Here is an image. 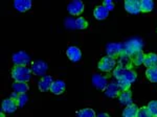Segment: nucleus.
Here are the masks:
<instances>
[{
	"instance_id": "f257e3e1",
	"label": "nucleus",
	"mask_w": 157,
	"mask_h": 117,
	"mask_svg": "<svg viewBox=\"0 0 157 117\" xmlns=\"http://www.w3.org/2000/svg\"><path fill=\"white\" fill-rule=\"evenodd\" d=\"M32 76V70L26 66H15L12 70V77L15 82H24L27 83Z\"/></svg>"
},
{
	"instance_id": "f03ea898",
	"label": "nucleus",
	"mask_w": 157,
	"mask_h": 117,
	"mask_svg": "<svg viewBox=\"0 0 157 117\" xmlns=\"http://www.w3.org/2000/svg\"><path fill=\"white\" fill-rule=\"evenodd\" d=\"M143 49V41L138 38L128 40L125 44H123V52L127 53L129 55H132L135 52L140 51Z\"/></svg>"
},
{
	"instance_id": "7ed1b4c3",
	"label": "nucleus",
	"mask_w": 157,
	"mask_h": 117,
	"mask_svg": "<svg viewBox=\"0 0 157 117\" xmlns=\"http://www.w3.org/2000/svg\"><path fill=\"white\" fill-rule=\"evenodd\" d=\"M113 76L118 80V78H124V80H127L128 82H130L131 84L134 83L136 81L137 74L136 72L132 69H123L121 67H115L113 70Z\"/></svg>"
},
{
	"instance_id": "20e7f679",
	"label": "nucleus",
	"mask_w": 157,
	"mask_h": 117,
	"mask_svg": "<svg viewBox=\"0 0 157 117\" xmlns=\"http://www.w3.org/2000/svg\"><path fill=\"white\" fill-rule=\"evenodd\" d=\"M115 58H111L109 55H106V57L102 58V60L98 62V68L103 72H110V71L114 70L115 68Z\"/></svg>"
},
{
	"instance_id": "39448f33",
	"label": "nucleus",
	"mask_w": 157,
	"mask_h": 117,
	"mask_svg": "<svg viewBox=\"0 0 157 117\" xmlns=\"http://www.w3.org/2000/svg\"><path fill=\"white\" fill-rule=\"evenodd\" d=\"M12 60L15 66H27L30 63V57L23 50L14 53Z\"/></svg>"
},
{
	"instance_id": "423d86ee",
	"label": "nucleus",
	"mask_w": 157,
	"mask_h": 117,
	"mask_svg": "<svg viewBox=\"0 0 157 117\" xmlns=\"http://www.w3.org/2000/svg\"><path fill=\"white\" fill-rule=\"evenodd\" d=\"M67 11L72 16H78L84 11V3L80 0H73L70 1L67 6Z\"/></svg>"
},
{
	"instance_id": "0eeeda50",
	"label": "nucleus",
	"mask_w": 157,
	"mask_h": 117,
	"mask_svg": "<svg viewBox=\"0 0 157 117\" xmlns=\"http://www.w3.org/2000/svg\"><path fill=\"white\" fill-rule=\"evenodd\" d=\"M48 69V64L44 61H36L32 64L30 70L35 75H44Z\"/></svg>"
},
{
	"instance_id": "6e6552de",
	"label": "nucleus",
	"mask_w": 157,
	"mask_h": 117,
	"mask_svg": "<svg viewBox=\"0 0 157 117\" xmlns=\"http://www.w3.org/2000/svg\"><path fill=\"white\" fill-rule=\"evenodd\" d=\"M121 51H123V44H120V43H109L106 46L107 55L111 58H117Z\"/></svg>"
},
{
	"instance_id": "1a4fd4ad",
	"label": "nucleus",
	"mask_w": 157,
	"mask_h": 117,
	"mask_svg": "<svg viewBox=\"0 0 157 117\" xmlns=\"http://www.w3.org/2000/svg\"><path fill=\"white\" fill-rule=\"evenodd\" d=\"M118 60H117V66L121 68H123V69H131V67H132V58H131V55H127V53L123 52L120 55H118Z\"/></svg>"
},
{
	"instance_id": "9d476101",
	"label": "nucleus",
	"mask_w": 157,
	"mask_h": 117,
	"mask_svg": "<svg viewBox=\"0 0 157 117\" xmlns=\"http://www.w3.org/2000/svg\"><path fill=\"white\" fill-rule=\"evenodd\" d=\"M18 108V105H17V101L13 98H6L1 104V109L2 112L4 113H14L15 111Z\"/></svg>"
},
{
	"instance_id": "9b49d317",
	"label": "nucleus",
	"mask_w": 157,
	"mask_h": 117,
	"mask_svg": "<svg viewBox=\"0 0 157 117\" xmlns=\"http://www.w3.org/2000/svg\"><path fill=\"white\" fill-rule=\"evenodd\" d=\"M66 55L71 62L77 63L82 58V51L77 46H69L66 50Z\"/></svg>"
},
{
	"instance_id": "f8f14e48",
	"label": "nucleus",
	"mask_w": 157,
	"mask_h": 117,
	"mask_svg": "<svg viewBox=\"0 0 157 117\" xmlns=\"http://www.w3.org/2000/svg\"><path fill=\"white\" fill-rule=\"evenodd\" d=\"M140 2L139 0H126L125 1V9L130 14H138L140 11Z\"/></svg>"
},
{
	"instance_id": "ddd939ff",
	"label": "nucleus",
	"mask_w": 157,
	"mask_h": 117,
	"mask_svg": "<svg viewBox=\"0 0 157 117\" xmlns=\"http://www.w3.org/2000/svg\"><path fill=\"white\" fill-rule=\"evenodd\" d=\"M92 84L95 88L98 90L105 91L106 87H107V77L102 74H93L92 76Z\"/></svg>"
},
{
	"instance_id": "4468645a",
	"label": "nucleus",
	"mask_w": 157,
	"mask_h": 117,
	"mask_svg": "<svg viewBox=\"0 0 157 117\" xmlns=\"http://www.w3.org/2000/svg\"><path fill=\"white\" fill-rule=\"evenodd\" d=\"M65 89H66V84H65L64 81L57 80V81H54L49 91L52 94H55V95H60V94H62L64 92Z\"/></svg>"
},
{
	"instance_id": "2eb2a0df",
	"label": "nucleus",
	"mask_w": 157,
	"mask_h": 117,
	"mask_svg": "<svg viewBox=\"0 0 157 117\" xmlns=\"http://www.w3.org/2000/svg\"><path fill=\"white\" fill-rule=\"evenodd\" d=\"M52 83H54V80L50 75H44L41 80L38 83V87H39L40 91L42 92H46V91L50 90V87H52Z\"/></svg>"
},
{
	"instance_id": "dca6fc26",
	"label": "nucleus",
	"mask_w": 157,
	"mask_h": 117,
	"mask_svg": "<svg viewBox=\"0 0 157 117\" xmlns=\"http://www.w3.org/2000/svg\"><path fill=\"white\" fill-rule=\"evenodd\" d=\"M104 92H105L106 96H108V97H110V98H114L116 96L120 95L121 90H120V88H118L117 83H110L107 85V87H106Z\"/></svg>"
},
{
	"instance_id": "f3484780",
	"label": "nucleus",
	"mask_w": 157,
	"mask_h": 117,
	"mask_svg": "<svg viewBox=\"0 0 157 117\" xmlns=\"http://www.w3.org/2000/svg\"><path fill=\"white\" fill-rule=\"evenodd\" d=\"M32 6H33V2L30 0H15L14 1V7L18 12L21 13L29 11Z\"/></svg>"
},
{
	"instance_id": "a211bd4d",
	"label": "nucleus",
	"mask_w": 157,
	"mask_h": 117,
	"mask_svg": "<svg viewBox=\"0 0 157 117\" xmlns=\"http://www.w3.org/2000/svg\"><path fill=\"white\" fill-rule=\"evenodd\" d=\"M109 15V11L107 9V7L105 6H98L94 9V11H93V16L97 20H104L106 19V18L108 17Z\"/></svg>"
},
{
	"instance_id": "6ab92c4d",
	"label": "nucleus",
	"mask_w": 157,
	"mask_h": 117,
	"mask_svg": "<svg viewBox=\"0 0 157 117\" xmlns=\"http://www.w3.org/2000/svg\"><path fill=\"white\" fill-rule=\"evenodd\" d=\"M118 101H120L121 105L124 106H130L132 105V93L131 91H123V92L120 93L118 95Z\"/></svg>"
},
{
	"instance_id": "aec40b11",
	"label": "nucleus",
	"mask_w": 157,
	"mask_h": 117,
	"mask_svg": "<svg viewBox=\"0 0 157 117\" xmlns=\"http://www.w3.org/2000/svg\"><path fill=\"white\" fill-rule=\"evenodd\" d=\"M14 92L18 94H25L29 91V85L24 82H14L12 85Z\"/></svg>"
},
{
	"instance_id": "412c9836",
	"label": "nucleus",
	"mask_w": 157,
	"mask_h": 117,
	"mask_svg": "<svg viewBox=\"0 0 157 117\" xmlns=\"http://www.w3.org/2000/svg\"><path fill=\"white\" fill-rule=\"evenodd\" d=\"M138 109H139L138 107L134 105V104L130 106H127L123 112V117H136L137 116Z\"/></svg>"
},
{
	"instance_id": "4be33fe9",
	"label": "nucleus",
	"mask_w": 157,
	"mask_h": 117,
	"mask_svg": "<svg viewBox=\"0 0 157 117\" xmlns=\"http://www.w3.org/2000/svg\"><path fill=\"white\" fill-rule=\"evenodd\" d=\"M144 65L147 68L153 67V66H157V55L155 53H148L145 57V61H144Z\"/></svg>"
},
{
	"instance_id": "5701e85b",
	"label": "nucleus",
	"mask_w": 157,
	"mask_h": 117,
	"mask_svg": "<svg viewBox=\"0 0 157 117\" xmlns=\"http://www.w3.org/2000/svg\"><path fill=\"white\" fill-rule=\"evenodd\" d=\"M145 57H146V55L141 51V50H140V51L135 52L134 55H131V58H132V63L135 66H140L141 64H144Z\"/></svg>"
},
{
	"instance_id": "b1692460",
	"label": "nucleus",
	"mask_w": 157,
	"mask_h": 117,
	"mask_svg": "<svg viewBox=\"0 0 157 117\" xmlns=\"http://www.w3.org/2000/svg\"><path fill=\"white\" fill-rule=\"evenodd\" d=\"M146 76L151 83H157V66L148 68L146 71Z\"/></svg>"
},
{
	"instance_id": "393cba45",
	"label": "nucleus",
	"mask_w": 157,
	"mask_h": 117,
	"mask_svg": "<svg viewBox=\"0 0 157 117\" xmlns=\"http://www.w3.org/2000/svg\"><path fill=\"white\" fill-rule=\"evenodd\" d=\"M154 9V2L152 0H141L140 2V11L143 13L152 12Z\"/></svg>"
},
{
	"instance_id": "a878e982",
	"label": "nucleus",
	"mask_w": 157,
	"mask_h": 117,
	"mask_svg": "<svg viewBox=\"0 0 157 117\" xmlns=\"http://www.w3.org/2000/svg\"><path fill=\"white\" fill-rule=\"evenodd\" d=\"M77 117H97V114L91 108H85L78 112Z\"/></svg>"
},
{
	"instance_id": "bb28decb",
	"label": "nucleus",
	"mask_w": 157,
	"mask_h": 117,
	"mask_svg": "<svg viewBox=\"0 0 157 117\" xmlns=\"http://www.w3.org/2000/svg\"><path fill=\"white\" fill-rule=\"evenodd\" d=\"M75 28L78 29H85L88 26V22L86 21L85 18L78 17L77 19H75Z\"/></svg>"
},
{
	"instance_id": "cd10ccee",
	"label": "nucleus",
	"mask_w": 157,
	"mask_h": 117,
	"mask_svg": "<svg viewBox=\"0 0 157 117\" xmlns=\"http://www.w3.org/2000/svg\"><path fill=\"white\" fill-rule=\"evenodd\" d=\"M117 85H118V88H120L121 92H123V91L129 90V88H130V86H131V83L128 82L127 80H124V78H118Z\"/></svg>"
},
{
	"instance_id": "c85d7f7f",
	"label": "nucleus",
	"mask_w": 157,
	"mask_h": 117,
	"mask_svg": "<svg viewBox=\"0 0 157 117\" xmlns=\"http://www.w3.org/2000/svg\"><path fill=\"white\" fill-rule=\"evenodd\" d=\"M136 117H152V114L150 110L148 109V107H143V108L138 109L137 116Z\"/></svg>"
},
{
	"instance_id": "c756f323",
	"label": "nucleus",
	"mask_w": 157,
	"mask_h": 117,
	"mask_svg": "<svg viewBox=\"0 0 157 117\" xmlns=\"http://www.w3.org/2000/svg\"><path fill=\"white\" fill-rule=\"evenodd\" d=\"M147 107H148V109L150 110L152 117H157V100L150 101Z\"/></svg>"
},
{
	"instance_id": "7c9ffc66",
	"label": "nucleus",
	"mask_w": 157,
	"mask_h": 117,
	"mask_svg": "<svg viewBox=\"0 0 157 117\" xmlns=\"http://www.w3.org/2000/svg\"><path fill=\"white\" fill-rule=\"evenodd\" d=\"M27 95L26 94H19L18 98H17V105H18V107H23L25 104L27 103Z\"/></svg>"
},
{
	"instance_id": "2f4dec72",
	"label": "nucleus",
	"mask_w": 157,
	"mask_h": 117,
	"mask_svg": "<svg viewBox=\"0 0 157 117\" xmlns=\"http://www.w3.org/2000/svg\"><path fill=\"white\" fill-rule=\"evenodd\" d=\"M103 6H105L107 7V9L109 12L114 9V4H113V2L111 1V0H105V1H103Z\"/></svg>"
},
{
	"instance_id": "473e14b6",
	"label": "nucleus",
	"mask_w": 157,
	"mask_h": 117,
	"mask_svg": "<svg viewBox=\"0 0 157 117\" xmlns=\"http://www.w3.org/2000/svg\"><path fill=\"white\" fill-rule=\"evenodd\" d=\"M65 25L68 28H75V20L72 18H67L66 21H65Z\"/></svg>"
},
{
	"instance_id": "72a5a7b5",
	"label": "nucleus",
	"mask_w": 157,
	"mask_h": 117,
	"mask_svg": "<svg viewBox=\"0 0 157 117\" xmlns=\"http://www.w3.org/2000/svg\"><path fill=\"white\" fill-rule=\"evenodd\" d=\"M18 96H19V94L18 93H16V92H14L11 95V98H13V100H17V98H18Z\"/></svg>"
},
{
	"instance_id": "f704fd0d",
	"label": "nucleus",
	"mask_w": 157,
	"mask_h": 117,
	"mask_svg": "<svg viewBox=\"0 0 157 117\" xmlns=\"http://www.w3.org/2000/svg\"><path fill=\"white\" fill-rule=\"evenodd\" d=\"M97 117H110V116H109V114L107 113H100Z\"/></svg>"
},
{
	"instance_id": "c9c22d12",
	"label": "nucleus",
	"mask_w": 157,
	"mask_h": 117,
	"mask_svg": "<svg viewBox=\"0 0 157 117\" xmlns=\"http://www.w3.org/2000/svg\"><path fill=\"white\" fill-rule=\"evenodd\" d=\"M1 117H4V112H1Z\"/></svg>"
}]
</instances>
